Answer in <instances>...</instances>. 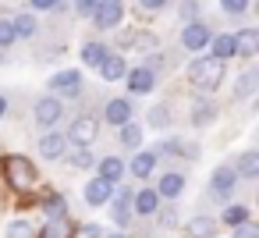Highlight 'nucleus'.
<instances>
[{
    "label": "nucleus",
    "mask_w": 259,
    "mask_h": 238,
    "mask_svg": "<svg viewBox=\"0 0 259 238\" xmlns=\"http://www.w3.org/2000/svg\"><path fill=\"white\" fill-rule=\"evenodd\" d=\"M0 174H4V181L15 188V192H29L36 181H39V171L29 156L22 153H8V156H0Z\"/></svg>",
    "instance_id": "1"
},
{
    "label": "nucleus",
    "mask_w": 259,
    "mask_h": 238,
    "mask_svg": "<svg viewBox=\"0 0 259 238\" xmlns=\"http://www.w3.org/2000/svg\"><path fill=\"white\" fill-rule=\"evenodd\" d=\"M188 82L199 86V89H206V93L220 89V82H224V61L213 57V54H202V50H199V57L188 61Z\"/></svg>",
    "instance_id": "2"
},
{
    "label": "nucleus",
    "mask_w": 259,
    "mask_h": 238,
    "mask_svg": "<svg viewBox=\"0 0 259 238\" xmlns=\"http://www.w3.org/2000/svg\"><path fill=\"white\" fill-rule=\"evenodd\" d=\"M209 39H213V32H209V25H202V22H188V25H185V32H181V47H185V50H192V54L206 50V47H209Z\"/></svg>",
    "instance_id": "3"
},
{
    "label": "nucleus",
    "mask_w": 259,
    "mask_h": 238,
    "mask_svg": "<svg viewBox=\"0 0 259 238\" xmlns=\"http://www.w3.org/2000/svg\"><path fill=\"white\" fill-rule=\"evenodd\" d=\"M93 18H96L100 29H117L121 18H124V4H121V0H100L96 11H93Z\"/></svg>",
    "instance_id": "4"
},
{
    "label": "nucleus",
    "mask_w": 259,
    "mask_h": 238,
    "mask_svg": "<svg viewBox=\"0 0 259 238\" xmlns=\"http://www.w3.org/2000/svg\"><path fill=\"white\" fill-rule=\"evenodd\" d=\"M36 125H43V128H50V125H57L61 117H64V103L57 100V96H43V100H36Z\"/></svg>",
    "instance_id": "5"
},
{
    "label": "nucleus",
    "mask_w": 259,
    "mask_h": 238,
    "mask_svg": "<svg viewBox=\"0 0 259 238\" xmlns=\"http://www.w3.org/2000/svg\"><path fill=\"white\" fill-rule=\"evenodd\" d=\"M110 199H114V181H107L103 174H96V178L85 181V203L89 206H107Z\"/></svg>",
    "instance_id": "6"
},
{
    "label": "nucleus",
    "mask_w": 259,
    "mask_h": 238,
    "mask_svg": "<svg viewBox=\"0 0 259 238\" xmlns=\"http://www.w3.org/2000/svg\"><path fill=\"white\" fill-rule=\"evenodd\" d=\"M124 78H128V89L135 93V96H146V93H153V86H156V75L142 64V68H132V71H124Z\"/></svg>",
    "instance_id": "7"
},
{
    "label": "nucleus",
    "mask_w": 259,
    "mask_h": 238,
    "mask_svg": "<svg viewBox=\"0 0 259 238\" xmlns=\"http://www.w3.org/2000/svg\"><path fill=\"white\" fill-rule=\"evenodd\" d=\"M255 54H259V32H255V29H241V32H234V57L252 61Z\"/></svg>",
    "instance_id": "8"
},
{
    "label": "nucleus",
    "mask_w": 259,
    "mask_h": 238,
    "mask_svg": "<svg viewBox=\"0 0 259 238\" xmlns=\"http://www.w3.org/2000/svg\"><path fill=\"white\" fill-rule=\"evenodd\" d=\"M50 89H57L61 96H78L82 93V71H61V75H54L50 78Z\"/></svg>",
    "instance_id": "9"
},
{
    "label": "nucleus",
    "mask_w": 259,
    "mask_h": 238,
    "mask_svg": "<svg viewBox=\"0 0 259 238\" xmlns=\"http://www.w3.org/2000/svg\"><path fill=\"white\" fill-rule=\"evenodd\" d=\"M234 185H238V174H234L231 167H217V171H213V185H209V188H213V195H217L220 203L231 199Z\"/></svg>",
    "instance_id": "10"
},
{
    "label": "nucleus",
    "mask_w": 259,
    "mask_h": 238,
    "mask_svg": "<svg viewBox=\"0 0 259 238\" xmlns=\"http://www.w3.org/2000/svg\"><path fill=\"white\" fill-rule=\"evenodd\" d=\"M68 142H75V146H93V142H96V121H93V117H78V121L71 125V132H68Z\"/></svg>",
    "instance_id": "11"
},
{
    "label": "nucleus",
    "mask_w": 259,
    "mask_h": 238,
    "mask_svg": "<svg viewBox=\"0 0 259 238\" xmlns=\"http://www.w3.org/2000/svg\"><path fill=\"white\" fill-rule=\"evenodd\" d=\"M96 68H100V78H103V82H117V78H124V71H128L124 57H117V54H103V61H100Z\"/></svg>",
    "instance_id": "12"
},
{
    "label": "nucleus",
    "mask_w": 259,
    "mask_h": 238,
    "mask_svg": "<svg viewBox=\"0 0 259 238\" xmlns=\"http://www.w3.org/2000/svg\"><path fill=\"white\" fill-rule=\"evenodd\" d=\"M68 146H71V142H68V135H61V132H50V135L39 139V153H43L47 160H61Z\"/></svg>",
    "instance_id": "13"
},
{
    "label": "nucleus",
    "mask_w": 259,
    "mask_h": 238,
    "mask_svg": "<svg viewBox=\"0 0 259 238\" xmlns=\"http://www.w3.org/2000/svg\"><path fill=\"white\" fill-rule=\"evenodd\" d=\"M132 206H135V213L149 217V213H156V210H160V192H156V188H142V192H135V195H132Z\"/></svg>",
    "instance_id": "14"
},
{
    "label": "nucleus",
    "mask_w": 259,
    "mask_h": 238,
    "mask_svg": "<svg viewBox=\"0 0 259 238\" xmlns=\"http://www.w3.org/2000/svg\"><path fill=\"white\" fill-rule=\"evenodd\" d=\"M160 199H178L181 192H185V174H178V171H167L163 178H160Z\"/></svg>",
    "instance_id": "15"
},
{
    "label": "nucleus",
    "mask_w": 259,
    "mask_h": 238,
    "mask_svg": "<svg viewBox=\"0 0 259 238\" xmlns=\"http://www.w3.org/2000/svg\"><path fill=\"white\" fill-rule=\"evenodd\" d=\"M36 238H75V227L68 217H54V220H47V227Z\"/></svg>",
    "instance_id": "16"
},
{
    "label": "nucleus",
    "mask_w": 259,
    "mask_h": 238,
    "mask_svg": "<svg viewBox=\"0 0 259 238\" xmlns=\"http://www.w3.org/2000/svg\"><path fill=\"white\" fill-rule=\"evenodd\" d=\"M209 54L220 57V61H231L234 57V32H220L209 39Z\"/></svg>",
    "instance_id": "17"
},
{
    "label": "nucleus",
    "mask_w": 259,
    "mask_h": 238,
    "mask_svg": "<svg viewBox=\"0 0 259 238\" xmlns=\"http://www.w3.org/2000/svg\"><path fill=\"white\" fill-rule=\"evenodd\" d=\"M107 121H110L114 128H121L124 121H132V103H128V100H121V96H117V100H110V103H107Z\"/></svg>",
    "instance_id": "18"
},
{
    "label": "nucleus",
    "mask_w": 259,
    "mask_h": 238,
    "mask_svg": "<svg viewBox=\"0 0 259 238\" xmlns=\"http://www.w3.org/2000/svg\"><path fill=\"white\" fill-rule=\"evenodd\" d=\"M153 167H156V153H135V156H132V164H128L124 171H132L135 178H149V174H153Z\"/></svg>",
    "instance_id": "19"
},
{
    "label": "nucleus",
    "mask_w": 259,
    "mask_h": 238,
    "mask_svg": "<svg viewBox=\"0 0 259 238\" xmlns=\"http://www.w3.org/2000/svg\"><path fill=\"white\" fill-rule=\"evenodd\" d=\"M234 174H241V178H259V149H245V153L238 156Z\"/></svg>",
    "instance_id": "20"
},
{
    "label": "nucleus",
    "mask_w": 259,
    "mask_h": 238,
    "mask_svg": "<svg viewBox=\"0 0 259 238\" xmlns=\"http://www.w3.org/2000/svg\"><path fill=\"white\" fill-rule=\"evenodd\" d=\"M188 238H217V220L213 217H192L188 220Z\"/></svg>",
    "instance_id": "21"
},
{
    "label": "nucleus",
    "mask_w": 259,
    "mask_h": 238,
    "mask_svg": "<svg viewBox=\"0 0 259 238\" xmlns=\"http://www.w3.org/2000/svg\"><path fill=\"white\" fill-rule=\"evenodd\" d=\"M100 174L117 185V181L124 178V160H121V156H103V160H100Z\"/></svg>",
    "instance_id": "22"
},
{
    "label": "nucleus",
    "mask_w": 259,
    "mask_h": 238,
    "mask_svg": "<svg viewBox=\"0 0 259 238\" xmlns=\"http://www.w3.org/2000/svg\"><path fill=\"white\" fill-rule=\"evenodd\" d=\"M39 206H43L47 220H54V217H68V199H64V195H57V192H50Z\"/></svg>",
    "instance_id": "23"
},
{
    "label": "nucleus",
    "mask_w": 259,
    "mask_h": 238,
    "mask_svg": "<svg viewBox=\"0 0 259 238\" xmlns=\"http://www.w3.org/2000/svg\"><path fill=\"white\" fill-rule=\"evenodd\" d=\"M110 213H114V220H117L121 227L128 224V217H132V192H128V188H117V203H114Z\"/></svg>",
    "instance_id": "24"
},
{
    "label": "nucleus",
    "mask_w": 259,
    "mask_h": 238,
    "mask_svg": "<svg viewBox=\"0 0 259 238\" xmlns=\"http://www.w3.org/2000/svg\"><path fill=\"white\" fill-rule=\"evenodd\" d=\"M64 156H68V164H75V167H93V160H96L89 146H75V142L64 149Z\"/></svg>",
    "instance_id": "25"
},
{
    "label": "nucleus",
    "mask_w": 259,
    "mask_h": 238,
    "mask_svg": "<svg viewBox=\"0 0 259 238\" xmlns=\"http://www.w3.org/2000/svg\"><path fill=\"white\" fill-rule=\"evenodd\" d=\"M11 25H15V36H18V39H32V36L39 32V25H36V18H32V15H18Z\"/></svg>",
    "instance_id": "26"
},
{
    "label": "nucleus",
    "mask_w": 259,
    "mask_h": 238,
    "mask_svg": "<svg viewBox=\"0 0 259 238\" xmlns=\"http://www.w3.org/2000/svg\"><path fill=\"white\" fill-rule=\"evenodd\" d=\"M139 142H142V128H139V125H132V121H124V125H121V146L139 149Z\"/></svg>",
    "instance_id": "27"
},
{
    "label": "nucleus",
    "mask_w": 259,
    "mask_h": 238,
    "mask_svg": "<svg viewBox=\"0 0 259 238\" xmlns=\"http://www.w3.org/2000/svg\"><path fill=\"white\" fill-rule=\"evenodd\" d=\"M220 220H224L227 227H234V224H241V220H248V206H238V203L231 206V203H227V206H224V217H220Z\"/></svg>",
    "instance_id": "28"
},
{
    "label": "nucleus",
    "mask_w": 259,
    "mask_h": 238,
    "mask_svg": "<svg viewBox=\"0 0 259 238\" xmlns=\"http://www.w3.org/2000/svg\"><path fill=\"white\" fill-rule=\"evenodd\" d=\"M103 54H107L103 43H85V47H82V61H85L89 68H96V64L103 61Z\"/></svg>",
    "instance_id": "29"
},
{
    "label": "nucleus",
    "mask_w": 259,
    "mask_h": 238,
    "mask_svg": "<svg viewBox=\"0 0 259 238\" xmlns=\"http://www.w3.org/2000/svg\"><path fill=\"white\" fill-rule=\"evenodd\" d=\"M255 86H259V75H255V71H248V75H241V78H238L234 96H238V100H245V96H252V93H255Z\"/></svg>",
    "instance_id": "30"
},
{
    "label": "nucleus",
    "mask_w": 259,
    "mask_h": 238,
    "mask_svg": "<svg viewBox=\"0 0 259 238\" xmlns=\"http://www.w3.org/2000/svg\"><path fill=\"white\" fill-rule=\"evenodd\" d=\"M213 114H217V110H213L209 103H195V107H192V125H209Z\"/></svg>",
    "instance_id": "31"
},
{
    "label": "nucleus",
    "mask_w": 259,
    "mask_h": 238,
    "mask_svg": "<svg viewBox=\"0 0 259 238\" xmlns=\"http://www.w3.org/2000/svg\"><path fill=\"white\" fill-rule=\"evenodd\" d=\"M8 238H36V231H32V224H25V220H15V224L8 227Z\"/></svg>",
    "instance_id": "32"
},
{
    "label": "nucleus",
    "mask_w": 259,
    "mask_h": 238,
    "mask_svg": "<svg viewBox=\"0 0 259 238\" xmlns=\"http://www.w3.org/2000/svg\"><path fill=\"white\" fill-rule=\"evenodd\" d=\"M18 36H15V25L8 22V18H0V50H4V47H11Z\"/></svg>",
    "instance_id": "33"
},
{
    "label": "nucleus",
    "mask_w": 259,
    "mask_h": 238,
    "mask_svg": "<svg viewBox=\"0 0 259 238\" xmlns=\"http://www.w3.org/2000/svg\"><path fill=\"white\" fill-rule=\"evenodd\" d=\"M149 125H153V128H167V125H170L167 107H153V110H149Z\"/></svg>",
    "instance_id": "34"
},
{
    "label": "nucleus",
    "mask_w": 259,
    "mask_h": 238,
    "mask_svg": "<svg viewBox=\"0 0 259 238\" xmlns=\"http://www.w3.org/2000/svg\"><path fill=\"white\" fill-rule=\"evenodd\" d=\"M231 238H259V227L252 220H241V224H234V234Z\"/></svg>",
    "instance_id": "35"
},
{
    "label": "nucleus",
    "mask_w": 259,
    "mask_h": 238,
    "mask_svg": "<svg viewBox=\"0 0 259 238\" xmlns=\"http://www.w3.org/2000/svg\"><path fill=\"white\" fill-rule=\"evenodd\" d=\"M220 8H224L227 15H245V11H248V0H220Z\"/></svg>",
    "instance_id": "36"
},
{
    "label": "nucleus",
    "mask_w": 259,
    "mask_h": 238,
    "mask_svg": "<svg viewBox=\"0 0 259 238\" xmlns=\"http://www.w3.org/2000/svg\"><path fill=\"white\" fill-rule=\"evenodd\" d=\"M96 4H100V0H75V11H78L82 18H89V15L96 11Z\"/></svg>",
    "instance_id": "37"
},
{
    "label": "nucleus",
    "mask_w": 259,
    "mask_h": 238,
    "mask_svg": "<svg viewBox=\"0 0 259 238\" xmlns=\"http://www.w3.org/2000/svg\"><path fill=\"white\" fill-rule=\"evenodd\" d=\"M195 15H199V4H195V0H185V4H181V18L195 22Z\"/></svg>",
    "instance_id": "38"
},
{
    "label": "nucleus",
    "mask_w": 259,
    "mask_h": 238,
    "mask_svg": "<svg viewBox=\"0 0 259 238\" xmlns=\"http://www.w3.org/2000/svg\"><path fill=\"white\" fill-rule=\"evenodd\" d=\"M100 231H103L100 224H89V227H82V231H78V238H103Z\"/></svg>",
    "instance_id": "39"
},
{
    "label": "nucleus",
    "mask_w": 259,
    "mask_h": 238,
    "mask_svg": "<svg viewBox=\"0 0 259 238\" xmlns=\"http://www.w3.org/2000/svg\"><path fill=\"white\" fill-rule=\"evenodd\" d=\"M32 4V11H50V8H57V0H29Z\"/></svg>",
    "instance_id": "40"
},
{
    "label": "nucleus",
    "mask_w": 259,
    "mask_h": 238,
    "mask_svg": "<svg viewBox=\"0 0 259 238\" xmlns=\"http://www.w3.org/2000/svg\"><path fill=\"white\" fill-rule=\"evenodd\" d=\"M163 4H167V0H142V8H146V11H160Z\"/></svg>",
    "instance_id": "41"
},
{
    "label": "nucleus",
    "mask_w": 259,
    "mask_h": 238,
    "mask_svg": "<svg viewBox=\"0 0 259 238\" xmlns=\"http://www.w3.org/2000/svg\"><path fill=\"white\" fill-rule=\"evenodd\" d=\"M4 114H8V100H4V96H0V117H4Z\"/></svg>",
    "instance_id": "42"
},
{
    "label": "nucleus",
    "mask_w": 259,
    "mask_h": 238,
    "mask_svg": "<svg viewBox=\"0 0 259 238\" xmlns=\"http://www.w3.org/2000/svg\"><path fill=\"white\" fill-rule=\"evenodd\" d=\"M110 238H124V234H110Z\"/></svg>",
    "instance_id": "43"
},
{
    "label": "nucleus",
    "mask_w": 259,
    "mask_h": 238,
    "mask_svg": "<svg viewBox=\"0 0 259 238\" xmlns=\"http://www.w3.org/2000/svg\"><path fill=\"white\" fill-rule=\"evenodd\" d=\"M57 4H64V0H57Z\"/></svg>",
    "instance_id": "44"
}]
</instances>
